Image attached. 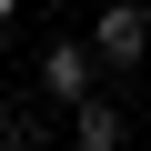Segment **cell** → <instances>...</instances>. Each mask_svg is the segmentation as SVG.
Masks as SVG:
<instances>
[{
	"mask_svg": "<svg viewBox=\"0 0 151 151\" xmlns=\"http://www.w3.org/2000/svg\"><path fill=\"white\" fill-rule=\"evenodd\" d=\"M20 10H30V0H0V20H20Z\"/></svg>",
	"mask_w": 151,
	"mask_h": 151,
	"instance_id": "277c9868",
	"label": "cell"
},
{
	"mask_svg": "<svg viewBox=\"0 0 151 151\" xmlns=\"http://www.w3.org/2000/svg\"><path fill=\"white\" fill-rule=\"evenodd\" d=\"M0 60H10V20H0Z\"/></svg>",
	"mask_w": 151,
	"mask_h": 151,
	"instance_id": "5b68a950",
	"label": "cell"
},
{
	"mask_svg": "<svg viewBox=\"0 0 151 151\" xmlns=\"http://www.w3.org/2000/svg\"><path fill=\"white\" fill-rule=\"evenodd\" d=\"M30 91H40L50 111H70L81 91H101V60H91V40H50V50L30 60Z\"/></svg>",
	"mask_w": 151,
	"mask_h": 151,
	"instance_id": "7a4b0ae2",
	"label": "cell"
},
{
	"mask_svg": "<svg viewBox=\"0 0 151 151\" xmlns=\"http://www.w3.org/2000/svg\"><path fill=\"white\" fill-rule=\"evenodd\" d=\"M91 60H101V81H131L151 60V0H101L91 10Z\"/></svg>",
	"mask_w": 151,
	"mask_h": 151,
	"instance_id": "6da1fadb",
	"label": "cell"
},
{
	"mask_svg": "<svg viewBox=\"0 0 151 151\" xmlns=\"http://www.w3.org/2000/svg\"><path fill=\"white\" fill-rule=\"evenodd\" d=\"M70 141H81V151H111V141H131V111L111 91H81V101H70Z\"/></svg>",
	"mask_w": 151,
	"mask_h": 151,
	"instance_id": "3957f363",
	"label": "cell"
}]
</instances>
